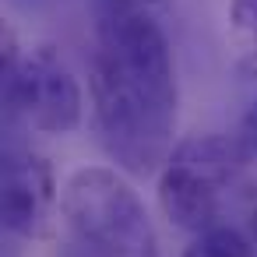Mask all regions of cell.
<instances>
[{"mask_svg": "<svg viewBox=\"0 0 257 257\" xmlns=\"http://www.w3.org/2000/svg\"><path fill=\"white\" fill-rule=\"evenodd\" d=\"M236 141L222 134H197L173 148L159 173V204L166 218L187 232L218 225L222 194L236 187Z\"/></svg>", "mask_w": 257, "mask_h": 257, "instance_id": "obj_3", "label": "cell"}, {"mask_svg": "<svg viewBox=\"0 0 257 257\" xmlns=\"http://www.w3.org/2000/svg\"><path fill=\"white\" fill-rule=\"evenodd\" d=\"M232 141H236V169H239L236 190L257 197V102H250V109L243 113Z\"/></svg>", "mask_w": 257, "mask_h": 257, "instance_id": "obj_7", "label": "cell"}, {"mask_svg": "<svg viewBox=\"0 0 257 257\" xmlns=\"http://www.w3.org/2000/svg\"><path fill=\"white\" fill-rule=\"evenodd\" d=\"M4 106L43 134H71L81 123V85L50 50H36L4 71Z\"/></svg>", "mask_w": 257, "mask_h": 257, "instance_id": "obj_4", "label": "cell"}, {"mask_svg": "<svg viewBox=\"0 0 257 257\" xmlns=\"http://www.w3.org/2000/svg\"><path fill=\"white\" fill-rule=\"evenodd\" d=\"M250 239H253V246H257V211L250 215Z\"/></svg>", "mask_w": 257, "mask_h": 257, "instance_id": "obj_10", "label": "cell"}, {"mask_svg": "<svg viewBox=\"0 0 257 257\" xmlns=\"http://www.w3.org/2000/svg\"><path fill=\"white\" fill-rule=\"evenodd\" d=\"M57 204L53 169L36 152H8L4 180H0V215L8 232L36 239L50 229V215Z\"/></svg>", "mask_w": 257, "mask_h": 257, "instance_id": "obj_5", "label": "cell"}, {"mask_svg": "<svg viewBox=\"0 0 257 257\" xmlns=\"http://www.w3.org/2000/svg\"><path fill=\"white\" fill-rule=\"evenodd\" d=\"M253 239H246L232 225H211L190 239L183 257H253Z\"/></svg>", "mask_w": 257, "mask_h": 257, "instance_id": "obj_6", "label": "cell"}, {"mask_svg": "<svg viewBox=\"0 0 257 257\" xmlns=\"http://www.w3.org/2000/svg\"><path fill=\"white\" fill-rule=\"evenodd\" d=\"M74 239L92 257H159V236L141 194L109 166H81L60 194Z\"/></svg>", "mask_w": 257, "mask_h": 257, "instance_id": "obj_2", "label": "cell"}, {"mask_svg": "<svg viewBox=\"0 0 257 257\" xmlns=\"http://www.w3.org/2000/svg\"><path fill=\"white\" fill-rule=\"evenodd\" d=\"M127 4H138L145 11H159V8H166V0H127Z\"/></svg>", "mask_w": 257, "mask_h": 257, "instance_id": "obj_9", "label": "cell"}, {"mask_svg": "<svg viewBox=\"0 0 257 257\" xmlns=\"http://www.w3.org/2000/svg\"><path fill=\"white\" fill-rule=\"evenodd\" d=\"M229 18H232V29H236L246 43L257 46V0H232Z\"/></svg>", "mask_w": 257, "mask_h": 257, "instance_id": "obj_8", "label": "cell"}, {"mask_svg": "<svg viewBox=\"0 0 257 257\" xmlns=\"http://www.w3.org/2000/svg\"><path fill=\"white\" fill-rule=\"evenodd\" d=\"M92 109L106 152L134 176H148L173 155L176 71L169 39L155 18L127 0H95Z\"/></svg>", "mask_w": 257, "mask_h": 257, "instance_id": "obj_1", "label": "cell"}]
</instances>
